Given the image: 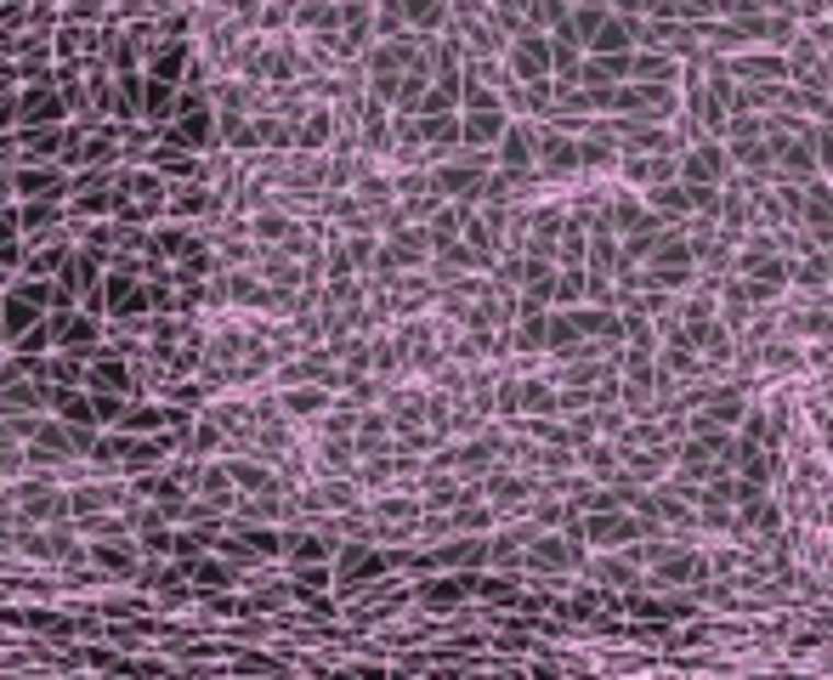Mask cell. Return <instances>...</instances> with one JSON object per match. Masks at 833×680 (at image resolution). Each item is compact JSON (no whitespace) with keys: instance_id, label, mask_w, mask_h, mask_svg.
<instances>
[{"instance_id":"6da1fadb","label":"cell","mask_w":833,"mask_h":680,"mask_svg":"<svg viewBox=\"0 0 833 680\" xmlns=\"http://www.w3.org/2000/svg\"><path fill=\"white\" fill-rule=\"evenodd\" d=\"M18 494V510H23V517L28 522H57V517H69V499H62L57 494V483H52V476H35V483H23V488H12Z\"/></svg>"},{"instance_id":"7a4b0ae2","label":"cell","mask_w":833,"mask_h":680,"mask_svg":"<svg viewBox=\"0 0 833 680\" xmlns=\"http://www.w3.org/2000/svg\"><path fill=\"white\" fill-rule=\"evenodd\" d=\"M18 193H57V170H23Z\"/></svg>"},{"instance_id":"3957f363","label":"cell","mask_w":833,"mask_h":680,"mask_svg":"<svg viewBox=\"0 0 833 680\" xmlns=\"http://www.w3.org/2000/svg\"><path fill=\"white\" fill-rule=\"evenodd\" d=\"M193 578H198V585H205V590H227V585H232V567H221V562H205V567H193Z\"/></svg>"},{"instance_id":"277c9868","label":"cell","mask_w":833,"mask_h":680,"mask_svg":"<svg viewBox=\"0 0 833 680\" xmlns=\"http://www.w3.org/2000/svg\"><path fill=\"white\" fill-rule=\"evenodd\" d=\"M318 403H323V392H284L289 415H307V408H318Z\"/></svg>"}]
</instances>
